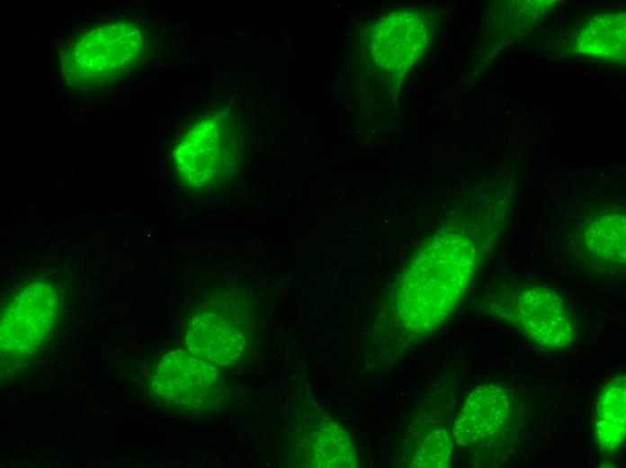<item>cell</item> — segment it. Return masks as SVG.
Segmentation results:
<instances>
[{
    "mask_svg": "<svg viewBox=\"0 0 626 468\" xmlns=\"http://www.w3.org/2000/svg\"><path fill=\"white\" fill-rule=\"evenodd\" d=\"M478 248L463 230L438 234L417 255L404 275L397 304L401 321L413 333L439 327L466 291L477 266Z\"/></svg>",
    "mask_w": 626,
    "mask_h": 468,
    "instance_id": "obj_1",
    "label": "cell"
},
{
    "mask_svg": "<svg viewBox=\"0 0 626 468\" xmlns=\"http://www.w3.org/2000/svg\"><path fill=\"white\" fill-rule=\"evenodd\" d=\"M317 428L306 442L309 452V458L315 459L312 466H354L349 461L353 460L355 456L344 431L335 425Z\"/></svg>",
    "mask_w": 626,
    "mask_h": 468,
    "instance_id": "obj_13",
    "label": "cell"
},
{
    "mask_svg": "<svg viewBox=\"0 0 626 468\" xmlns=\"http://www.w3.org/2000/svg\"><path fill=\"white\" fill-rule=\"evenodd\" d=\"M577 248L586 263L601 270L625 265V214L620 210L598 212L583 220Z\"/></svg>",
    "mask_w": 626,
    "mask_h": 468,
    "instance_id": "obj_10",
    "label": "cell"
},
{
    "mask_svg": "<svg viewBox=\"0 0 626 468\" xmlns=\"http://www.w3.org/2000/svg\"><path fill=\"white\" fill-rule=\"evenodd\" d=\"M431 39L425 18L413 11H399L377 22L371 32V50L382 69L401 75L424 55Z\"/></svg>",
    "mask_w": 626,
    "mask_h": 468,
    "instance_id": "obj_9",
    "label": "cell"
},
{
    "mask_svg": "<svg viewBox=\"0 0 626 468\" xmlns=\"http://www.w3.org/2000/svg\"><path fill=\"white\" fill-rule=\"evenodd\" d=\"M146 47L143 28L132 21L88 28L64 48L60 58L63 76L78 89L105 86L131 71Z\"/></svg>",
    "mask_w": 626,
    "mask_h": 468,
    "instance_id": "obj_2",
    "label": "cell"
},
{
    "mask_svg": "<svg viewBox=\"0 0 626 468\" xmlns=\"http://www.w3.org/2000/svg\"><path fill=\"white\" fill-rule=\"evenodd\" d=\"M518 421L513 392L500 384H482L463 403L454 421L452 439L485 458H499L512 446Z\"/></svg>",
    "mask_w": 626,
    "mask_h": 468,
    "instance_id": "obj_5",
    "label": "cell"
},
{
    "mask_svg": "<svg viewBox=\"0 0 626 468\" xmlns=\"http://www.w3.org/2000/svg\"><path fill=\"white\" fill-rule=\"evenodd\" d=\"M251 325L247 311L234 300L219 298L216 305L196 314L186 329L188 352L210 363L238 362L247 352Z\"/></svg>",
    "mask_w": 626,
    "mask_h": 468,
    "instance_id": "obj_7",
    "label": "cell"
},
{
    "mask_svg": "<svg viewBox=\"0 0 626 468\" xmlns=\"http://www.w3.org/2000/svg\"><path fill=\"white\" fill-rule=\"evenodd\" d=\"M625 375H616L604 385L597 398L596 439L606 454L620 449L625 439Z\"/></svg>",
    "mask_w": 626,
    "mask_h": 468,
    "instance_id": "obj_12",
    "label": "cell"
},
{
    "mask_svg": "<svg viewBox=\"0 0 626 468\" xmlns=\"http://www.w3.org/2000/svg\"><path fill=\"white\" fill-rule=\"evenodd\" d=\"M219 374L210 363L183 350L165 355L156 365L150 386L167 406L201 410L219 393Z\"/></svg>",
    "mask_w": 626,
    "mask_h": 468,
    "instance_id": "obj_8",
    "label": "cell"
},
{
    "mask_svg": "<svg viewBox=\"0 0 626 468\" xmlns=\"http://www.w3.org/2000/svg\"><path fill=\"white\" fill-rule=\"evenodd\" d=\"M242 140L237 117L228 106L202 113L174 148L173 162L180 181L192 189L224 184L237 171Z\"/></svg>",
    "mask_w": 626,
    "mask_h": 468,
    "instance_id": "obj_3",
    "label": "cell"
},
{
    "mask_svg": "<svg viewBox=\"0 0 626 468\" xmlns=\"http://www.w3.org/2000/svg\"><path fill=\"white\" fill-rule=\"evenodd\" d=\"M625 14L611 12L591 19L578 33L577 53L606 61L625 60Z\"/></svg>",
    "mask_w": 626,
    "mask_h": 468,
    "instance_id": "obj_11",
    "label": "cell"
},
{
    "mask_svg": "<svg viewBox=\"0 0 626 468\" xmlns=\"http://www.w3.org/2000/svg\"><path fill=\"white\" fill-rule=\"evenodd\" d=\"M489 308L497 319L542 349H565L574 341L571 314L563 298L547 284H501Z\"/></svg>",
    "mask_w": 626,
    "mask_h": 468,
    "instance_id": "obj_4",
    "label": "cell"
},
{
    "mask_svg": "<svg viewBox=\"0 0 626 468\" xmlns=\"http://www.w3.org/2000/svg\"><path fill=\"white\" fill-rule=\"evenodd\" d=\"M59 305L49 284L35 281L21 287L2 310V356L25 359L39 351L58 322Z\"/></svg>",
    "mask_w": 626,
    "mask_h": 468,
    "instance_id": "obj_6",
    "label": "cell"
}]
</instances>
